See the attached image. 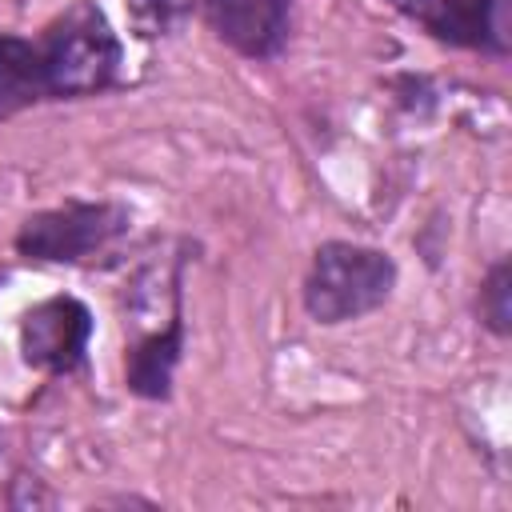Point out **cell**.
Returning a JSON list of instances; mask_svg holds the SVG:
<instances>
[{
    "mask_svg": "<svg viewBox=\"0 0 512 512\" xmlns=\"http://www.w3.org/2000/svg\"><path fill=\"white\" fill-rule=\"evenodd\" d=\"M396 284V264L380 248L332 240L320 244L304 280V308L320 324L356 320L388 300Z\"/></svg>",
    "mask_w": 512,
    "mask_h": 512,
    "instance_id": "obj_1",
    "label": "cell"
},
{
    "mask_svg": "<svg viewBox=\"0 0 512 512\" xmlns=\"http://www.w3.org/2000/svg\"><path fill=\"white\" fill-rule=\"evenodd\" d=\"M120 232H128V212L120 204H64L28 216L16 232V248L28 260L76 264L108 248Z\"/></svg>",
    "mask_w": 512,
    "mask_h": 512,
    "instance_id": "obj_3",
    "label": "cell"
},
{
    "mask_svg": "<svg viewBox=\"0 0 512 512\" xmlns=\"http://www.w3.org/2000/svg\"><path fill=\"white\" fill-rule=\"evenodd\" d=\"M88 336H92V312L76 296H52L24 316L20 352L40 372H72L84 360Z\"/></svg>",
    "mask_w": 512,
    "mask_h": 512,
    "instance_id": "obj_4",
    "label": "cell"
},
{
    "mask_svg": "<svg viewBox=\"0 0 512 512\" xmlns=\"http://www.w3.org/2000/svg\"><path fill=\"white\" fill-rule=\"evenodd\" d=\"M44 76L52 96H88L116 80L120 40L104 12L88 0L72 4L40 40Z\"/></svg>",
    "mask_w": 512,
    "mask_h": 512,
    "instance_id": "obj_2",
    "label": "cell"
},
{
    "mask_svg": "<svg viewBox=\"0 0 512 512\" xmlns=\"http://www.w3.org/2000/svg\"><path fill=\"white\" fill-rule=\"evenodd\" d=\"M180 360V316L128 352V388L144 400H164L172 392V372Z\"/></svg>",
    "mask_w": 512,
    "mask_h": 512,
    "instance_id": "obj_8",
    "label": "cell"
},
{
    "mask_svg": "<svg viewBox=\"0 0 512 512\" xmlns=\"http://www.w3.org/2000/svg\"><path fill=\"white\" fill-rule=\"evenodd\" d=\"M128 12L140 36H164L192 12V0H128Z\"/></svg>",
    "mask_w": 512,
    "mask_h": 512,
    "instance_id": "obj_9",
    "label": "cell"
},
{
    "mask_svg": "<svg viewBox=\"0 0 512 512\" xmlns=\"http://www.w3.org/2000/svg\"><path fill=\"white\" fill-rule=\"evenodd\" d=\"M508 264L500 260L492 272H488V280H484V288H480V312H484V320H488V328L496 332V336H508Z\"/></svg>",
    "mask_w": 512,
    "mask_h": 512,
    "instance_id": "obj_10",
    "label": "cell"
},
{
    "mask_svg": "<svg viewBox=\"0 0 512 512\" xmlns=\"http://www.w3.org/2000/svg\"><path fill=\"white\" fill-rule=\"evenodd\" d=\"M212 32L240 56L268 60L288 40L292 0H204Z\"/></svg>",
    "mask_w": 512,
    "mask_h": 512,
    "instance_id": "obj_5",
    "label": "cell"
},
{
    "mask_svg": "<svg viewBox=\"0 0 512 512\" xmlns=\"http://www.w3.org/2000/svg\"><path fill=\"white\" fill-rule=\"evenodd\" d=\"M412 20H420L436 40L460 48H484V52L500 48L496 0H420Z\"/></svg>",
    "mask_w": 512,
    "mask_h": 512,
    "instance_id": "obj_6",
    "label": "cell"
},
{
    "mask_svg": "<svg viewBox=\"0 0 512 512\" xmlns=\"http://www.w3.org/2000/svg\"><path fill=\"white\" fill-rule=\"evenodd\" d=\"M388 4H392V8H400V12H408V16L420 8V0H388Z\"/></svg>",
    "mask_w": 512,
    "mask_h": 512,
    "instance_id": "obj_11",
    "label": "cell"
},
{
    "mask_svg": "<svg viewBox=\"0 0 512 512\" xmlns=\"http://www.w3.org/2000/svg\"><path fill=\"white\" fill-rule=\"evenodd\" d=\"M48 76L40 44H28L20 36L0 32V120L48 100Z\"/></svg>",
    "mask_w": 512,
    "mask_h": 512,
    "instance_id": "obj_7",
    "label": "cell"
}]
</instances>
